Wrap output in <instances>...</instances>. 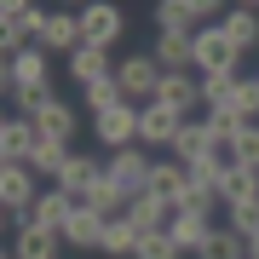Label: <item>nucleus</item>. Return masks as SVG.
<instances>
[{
    "label": "nucleus",
    "mask_w": 259,
    "mask_h": 259,
    "mask_svg": "<svg viewBox=\"0 0 259 259\" xmlns=\"http://www.w3.org/2000/svg\"><path fill=\"white\" fill-rule=\"evenodd\" d=\"M115 87H121V98H127L133 110H144V104H156V93H161V64L150 52L115 58Z\"/></svg>",
    "instance_id": "nucleus-1"
},
{
    "label": "nucleus",
    "mask_w": 259,
    "mask_h": 259,
    "mask_svg": "<svg viewBox=\"0 0 259 259\" xmlns=\"http://www.w3.org/2000/svg\"><path fill=\"white\" fill-rule=\"evenodd\" d=\"M75 18H81V40L98 52H110L121 35H127V12L110 6V0H93V6H75Z\"/></svg>",
    "instance_id": "nucleus-2"
},
{
    "label": "nucleus",
    "mask_w": 259,
    "mask_h": 259,
    "mask_svg": "<svg viewBox=\"0 0 259 259\" xmlns=\"http://www.w3.org/2000/svg\"><path fill=\"white\" fill-rule=\"evenodd\" d=\"M213 12H225L219 0H161L156 23H161V35H202Z\"/></svg>",
    "instance_id": "nucleus-3"
},
{
    "label": "nucleus",
    "mask_w": 259,
    "mask_h": 259,
    "mask_svg": "<svg viewBox=\"0 0 259 259\" xmlns=\"http://www.w3.org/2000/svg\"><path fill=\"white\" fill-rule=\"evenodd\" d=\"M190 52H196V75H231V69H236V58H242L219 23H207L202 35H190Z\"/></svg>",
    "instance_id": "nucleus-4"
},
{
    "label": "nucleus",
    "mask_w": 259,
    "mask_h": 259,
    "mask_svg": "<svg viewBox=\"0 0 259 259\" xmlns=\"http://www.w3.org/2000/svg\"><path fill=\"white\" fill-rule=\"evenodd\" d=\"M179 133H185V115H173L167 104H144L139 110V144L144 150H173Z\"/></svg>",
    "instance_id": "nucleus-5"
},
{
    "label": "nucleus",
    "mask_w": 259,
    "mask_h": 259,
    "mask_svg": "<svg viewBox=\"0 0 259 259\" xmlns=\"http://www.w3.org/2000/svg\"><path fill=\"white\" fill-rule=\"evenodd\" d=\"M144 190L179 213V207H185V196H190V167H185V161H173V156L156 161V167H150V185H144Z\"/></svg>",
    "instance_id": "nucleus-6"
},
{
    "label": "nucleus",
    "mask_w": 259,
    "mask_h": 259,
    "mask_svg": "<svg viewBox=\"0 0 259 259\" xmlns=\"http://www.w3.org/2000/svg\"><path fill=\"white\" fill-rule=\"evenodd\" d=\"M35 144H40V127L29 115H12L6 127H0V167H29Z\"/></svg>",
    "instance_id": "nucleus-7"
},
{
    "label": "nucleus",
    "mask_w": 259,
    "mask_h": 259,
    "mask_svg": "<svg viewBox=\"0 0 259 259\" xmlns=\"http://www.w3.org/2000/svg\"><path fill=\"white\" fill-rule=\"evenodd\" d=\"M150 167H156V161H150V150H144V144H133V150H115V156L104 161V173H110L127 196H139V190L150 185Z\"/></svg>",
    "instance_id": "nucleus-8"
},
{
    "label": "nucleus",
    "mask_w": 259,
    "mask_h": 259,
    "mask_svg": "<svg viewBox=\"0 0 259 259\" xmlns=\"http://www.w3.org/2000/svg\"><path fill=\"white\" fill-rule=\"evenodd\" d=\"M93 133H98V144L110 150H133L139 144V110L133 104H121V110H110V115H93Z\"/></svg>",
    "instance_id": "nucleus-9"
},
{
    "label": "nucleus",
    "mask_w": 259,
    "mask_h": 259,
    "mask_svg": "<svg viewBox=\"0 0 259 259\" xmlns=\"http://www.w3.org/2000/svg\"><path fill=\"white\" fill-rule=\"evenodd\" d=\"M40 196V173L35 167H0V207L6 213H29Z\"/></svg>",
    "instance_id": "nucleus-10"
},
{
    "label": "nucleus",
    "mask_w": 259,
    "mask_h": 259,
    "mask_svg": "<svg viewBox=\"0 0 259 259\" xmlns=\"http://www.w3.org/2000/svg\"><path fill=\"white\" fill-rule=\"evenodd\" d=\"M98 179H104V167H98L93 156H87V150H75V156H69V167L58 173V190H64L75 207H87V196L98 190Z\"/></svg>",
    "instance_id": "nucleus-11"
},
{
    "label": "nucleus",
    "mask_w": 259,
    "mask_h": 259,
    "mask_svg": "<svg viewBox=\"0 0 259 259\" xmlns=\"http://www.w3.org/2000/svg\"><path fill=\"white\" fill-rule=\"evenodd\" d=\"M207 231H213V213H202V207H179L173 219H167V236L179 242V253H196L207 242Z\"/></svg>",
    "instance_id": "nucleus-12"
},
{
    "label": "nucleus",
    "mask_w": 259,
    "mask_h": 259,
    "mask_svg": "<svg viewBox=\"0 0 259 259\" xmlns=\"http://www.w3.org/2000/svg\"><path fill=\"white\" fill-rule=\"evenodd\" d=\"M40 47L69 64V58L87 47V40H81V18H75V12H52V23H47V35H40Z\"/></svg>",
    "instance_id": "nucleus-13"
},
{
    "label": "nucleus",
    "mask_w": 259,
    "mask_h": 259,
    "mask_svg": "<svg viewBox=\"0 0 259 259\" xmlns=\"http://www.w3.org/2000/svg\"><path fill=\"white\" fill-rule=\"evenodd\" d=\"M47 23H52V12L29 6V0H6V6H0V29H18V35L35 40V47H40V35H47Z\"/></svg>",
    "instance_id": "nucleus-14"
},
{
    "label": "nucleus",
    "mask_w": 259,
    "mask_h": 259,
    "mask_svg": "<svg viewBox=\"0 0 259 259\" xmlns=\"http://www.w3.org/2000/svg\"><path fill=\"white\" fill-rule=\"evenodd\" d=\"M156 104H167L173 115H185V121H190V110L202 104V75H161Z\"/></svg>",
    "instance_id": "nucleus-15"
},
{
    "label": "nucleus",
    "mask_w": 259,
    "mask_h": 259,
    "mask_svg": "<svg viewBox=\"0 0 259 259\" xmlns=\"http://www.w3.org/2000/svg\"><path fill=\"white\" fill-rule=\"evenodd\" d=\"M75 219V202H69V196L64 190H40L35 196V207H29V225H40V231H58V236H64V225Z\"/></svg>",
    "instance_id": "nucleus-16"
},
{
    "label": "nucleus",
    "mask_w": 259,
    "mask_h": 259,
    "mask_svg": "<svg viewBox=\"0 0 259 259\" xmlns=\"http://www.w3.org/2000/svg\"><path fill=\"white\" fill-rule=\"evenodd\" d=\"M150 58L161 64V75H196V52H190V35H156Z\"/></svg>",
    "instance_id": "nucleus-17"
},
{
    "label": "nucleus",
    "mask_w": 259,
    "mask_h": 259,
    "mask_svg": "<svg viewBox=\"0 0 259 259\" xmlns=\"http://www.w3.org/2000/svg\"><path fill=\"white\" fill-rule=\"evenodd\" d=\"M12 87H52V52L47 47H23L12 58Z\"/></svg>",
    "instance_id": "nucleus-18"
},
{
    "label": "nucleus",
    "mask_w": 259,
    "mask_h": 259,
    "mask_svg": "<svg viewBox=\"0 0 259 259\" xmlns=\"http://www.w3.org/2000/svg\"><path fill=\"white\" fill-rule=\"evenodd\" d=\"M219 29L231 35L236 52H253V47H259V6H253V0H248V6H231V12L219 18Z\"/></svg>",
    "instance_id": "nucleus-19"
},
{
    "label": "nucleus",
    "mask_w": 259,
    "mask_h": 259,
    "mask_svg": "<svg viewBox=\"0 0 259 259\" xmlns=\"http://www.w3.org/2000/svg\"><path fill=\"white\" fill-rule=\"evenodd\" d=\"M12 253L18 259H58L64 253V236L40 231V225H23V231H12Z\"/></svg>",
    "instance_id": "nucleus-20"
},
{
    "label": "nucleus",
    "mask_w": 259,
    "mask_h": 259,
    "mask_svg": "<svg viewBox=\"0 0 259 259\" xmlns=\"http://www.w3.org/2000/svg\"><path fill=\"white\" fill-rule=\"evenodd\" d=\"M69 75H75V87L115 81V58H110V52H98V47H81V52L69 58Z\"/></svg>",
    "instance_id": "nucleus-21"
},
{
    "label": "nucleus",
    "mask_w": 259,
    "mask_h": 259,
    "mask_svg": "<svg viewBox=\"0 0 259 259\" xmlns=\"http://www.w3.org/2000/svg\"><path fill=\"white\" fill-rule=\"evenodd\" d=\"M29 121L40 127V139H58V144H69V139H75V127H81V121H75V110H69L64 98H52L47 110H40V115H29Z\"/></svg>",
    "instance_id": "nucleus-22"
},
{
    "label": "nucleus",
    "mask_w": 259,
    "mask_h": 259,
    "mask_svg": "<svg viewBox=\"0 0 259 259\" xmlns=\"http://www.w3.org/2000/svg\"><path fill=\"white\" fill-rule=\"evenodd\" d=\"M104 225L110 219H98L93 207H75V219L64 225V248H104Z\"/></svg>",
    "instance_id": "nucleus-23"
},
{
    "label": "nucleus",
    "mask_w": 259,
    "mask_h": 259,
    "mask_svg": "<svg viewBox=\"0 0 259 259\" xmlns=\"http://www.w3.org/2000/svg\"><path fill=\"white\" fill-rule=\"evenodd\" d=\"M127 219L139 225L144 236H156V231H167V219H173V207H167V202H156L150 190H139V196L127 202Z\"/></svg>",
    "instance_id": "nucleus-24"
},
{
    "label": "nucleus",
    "mask_w": 259,
    "mask_h": 259,
    "mask_svg": "<svg viewBox=\"0 0 259 259\" xmlns=\"http://www.w3.org/2000/svg\"><path fill=\"white\" fill-rule=\"evenodd\" d=\"M139 242H144V231L133 219H110L104 225V248L98 253H110V259H139Z\"/></svg>",
    "instance_id": "nucleus-25"
},
{
    "label": "nucleus",
    "mask_w": 259,
    "mask_h": 259,
    "mask_svg": "<svg viewBox=\"0 0 259 259\" xmlns=\"http://www.w3.org/2000/svg\"><path fill=\"white\" fill-rule=\"evenodd\" d=\"M207 150H213V133H207V121H185V133L173 139V161L196 167V161H207Z\"/></svg>",
    "instance_id": "nucleus-26"
},
{
    "label": "nucleus",
    "mask_w": 259,
    "mask_h": 259,
    "mask_svg": "<svg viewBox=\"0 0 259 259\" xmlns=\"http://www.w3.org/2000/svg\"><path fill=\"white\" fill-rule=\"evenodd\" d=\"M202 121H207V133H213V144H236V133H242V127H253V121H248V110H242V104H225V110H207Z\"/></svg>",
    "instance_id": "nucleus-27"
},
{
    "label": "nucleus",
    "mask_w": 259,
    "mask_h": 259,
    "mask_svg": "<svg viewBox=\"0 0 259 259\" xmlns=\"http://www.w3.org/2000/svg\"><path fill=\"white\" fill-rule=\"evenodd\" d=\"M127 202H133V196L121 190V185H115L110 173H104V179H98V190L87 196V207H93L98 219H127Z\"/></svg>",
    "instance_id": "nucleus-28"
},
{
    "label": "nucleus",
    "mask_w": 259,
    "mask_h": 259,
    "mask_svg": "<svg viewBox=\"0 0 259 259\" xmlns=\"http://www.w3.org/2000/svg\"><path fill=\"white\" fill-rule=\"evenodd\" d=\"M196 259H248V242H242L231 225H213V231H207V242L196 248Z\"/></svg>",
    "instance_id": "nucleus-29"
},
{
    "label": "nucleus",
    "mask_w": 259,
    "mask_h": 259,
    "mask_svg": "<svg viewBox=\"0 0 259 259\" xmlns=\"http://www.w3.org/2000/svg\"><path fill=\"white\" fill-rule=\"evenodd\" d=\"M69 156H75L69 144H58V139H40V144H35V156H29V167H35L40 179H52V185H58V173L69 167Z\"/></svg>",
    "instance_id": "nucleus-30"
},
{
    "label": "nucleus",
    "mask_w": 259,
    "mask_h": 259,
    "mask_svg": "<svg viewBox=\"0 0 259 259\" xmlns=\"http://www.w3.org/2000/svg\"><path fill=\"white\" fill-rule=\"evenodd\" d=\"M236 93H242V75H236V69H231V75H202V104H207V110L236 104Z\"/></svg>",
    "instance_id": "nucleus-31"
},
{
    "label": "nucleus",
    "mask_w": 259,
    "mask_h": 259,
    "mask_svg": "<svg viewBox=\"0 0 259 259\" xmlns=\"http://www.w3.org/2000/svg\"><path fill=\"white\" fill-rule=\"evenodd\" d=\"M231 202H259V167H231V179H225V207Z\"/></svg>",
    "instance_id": "nucleus-32"
},
{
    "label": "nucleus",
    "mask_w": 259,
    "mask_h": 259,
    "mask_svg": "<svg viewBox=\"0 0 259 259\" xmlns=\"http://www.w3.org/2000/svg\"><path fill=\"white\" fill-rule=\"evenodd\" d=\"M81 104H93V115H110V110H121V87L115 81H98V87H81Z\"/></svg>",
    "instance_id": "nucleus-33"
},
{
    "label": "nucleus",
    "mask_w": 259,
    "mask_h": 259,
    "mask_svg": "<svg viewBox=\"0 0 259 259\" xmlns=\"http://www.w3.org/2000/svg\"><path fill=\"white\" fill-rule=\"evenodd\" d=\"M225 213H231V231H236L242 242H253V236H259V202H231Z\"/></svg>",
    "instance_id": "nucleus-34"
},
{
    "label": "nucleus",
    "mask_w": 259,
    "mask_h": 259,
    "mask_svg": "<svg viewBox=\"0 0 259 259\" xmlns=\"http://www.w3.org/2000/svg\"><path fill=\"white\" fill-rule=\"evenodd\" d=\"M139 259H185V253H179V242L167 236V231H156V236L139 242Z\"/></svg>",
    "instance_id": "nucleus-35"
},
{
    "label": "nucleus",
    "mask_w": 259,
    "mask_h": 259,
    "mask_svg": "<svg viewBox=\"0 0 259 259\" xmlns=\"http://www.w3.org/2000/svg\"><path fill=\"white\" fill-rule=\"evenodd\" d=\"M236 167H259V121L236 133Z\"/></svg>",
    "instance_id": "nucleus-36"
},
{
    "label": "nucleus",
    "mask_w": 259,
    "mask_h": 259,
    "mask_svg": "<svg viewBox=\"0 0 259 259\" xmlns=\"http://www.w3.org/2000/svg\"><path fill=\"white\" fill-rule=\"evenodd\" d=\"M236 104L248 110V121H259V75H253V81L242 75V93H236Z\"/></svg>",
    "instance_id": "nucleus-37"
},
{
    "label": "nucleus",
    "mask_w": 259,
    "mask_h": 259,
    "mask_svg": "<svg viewBox=\"0 0 259 259\" xmlns=\"http://www.w3.org/2000/svg\"><path fill=\"white\" fill-rule=\"evenodd\" d=\"M248 259H259V236H253V242H248Z\"/></svg>",
    "instance_id": "nucleus-38"
}]
</instances>
